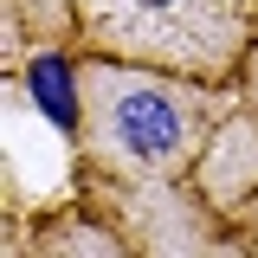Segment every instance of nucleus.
<instances>
[{
  "label": "nucleus",
  "instance_id": "2",
  "mask_svg": "<svg viewBox=\"0 0 258 258\" xmlns=\"http://www.w3.org/2000/svg\"><path fill=\"white\" fill-rule=\"evenodd\" d=\"M258 0H71V52L161 64L200 84H239Z\"/></svg>",
  "mask_w": 258,
  "mask_h": 258
},
{
  "label": "nucleus",
  "instance_id": "6",
  "mask_svg": "<svg viewBox=\"0 0 258 258\" xmlns=\"http://www.w3.org/2000/svg\"><path fill=\"white\" fill-rule=\"evenodd\" d=\"M7 26H26L39 45H71V0H7Z\"/></svg>",
  "mask_w": 258,
  "mask_h": 258
},
{
  "label": "nucleus",
  "instance_id": "3",
  "mask_svg": "<svg viewBox=\"0 0 258 258\" xmlns=\"http://www.w3.org/2000/svg\"><path fill=\"white\" fill-rule=\"evenodd\" d=\"M91 174V168H84ZM84 207L103 226L123 232L129 252H245V239H232L226 213L194 187V174L181 181H123V174H91L84 181Z\"/></svg>",
  "mask_w": 258,
  "mask_h": 258
},
{
  "label": "nucleus",
  "instance_id": "1",
  "mask_svg": "<svg viewBox=\"0 0 258 258\" xmlns=\"http://www.w3.org/2000/svg\"><path fill=\"white\" fill-rule=\"evenodd\" d=\"M78 64V161L123 181H181L194 174L213 129L245 103L239 84H200L161 64L71 52Z\"/></svg>",
  "mask_w": 258,
  "mask_h": 258
},
{
  "label": "nucleus",
  "instance_id": "7",
  "mask_svg": "<svg viewBox=\"0 0 258 258\" xmlns=\"http://www.w3.org/2000/svg\"><path fill=\"white\" fill-rule=\"evenodd\" d=\"M239 97H245V110L258 116V39H252V52H245V71H239Z\"/></svg>",
  "mask_w": 258,
  "mask_h": 258
},
{
  "label": "nucleus",
  "instance_id": "4",
  "mask_svg": "<svg viewBox=\"0 0 258 258\" xmlns=\"http://www.w3.org/2000/svg\"><path fill=\"white\" fill-rule=\"evenodd\" d=\"M194 187L226 213L232 232H258V116L239 103L194 161Z\"/></svg>",
  "mask_w": 258,
  "mask_h": 258
},
{
  "label": "nucleus",
  "instance_id": "5",
  "mask_svg": "<svg viewBox=\"0 0 258 258\" xmlns=\"http://www.w3.org/2000/svg\"><path fill=\"white\" fill-rule=\"evenodd\" d=\"M32 252H129L123 232L116 226H103L84 207V213H58V220L39 226V239H32Z\"/></svg>",
  "mask_w": 258,
  "mask_h": 258
}]
</instances>
